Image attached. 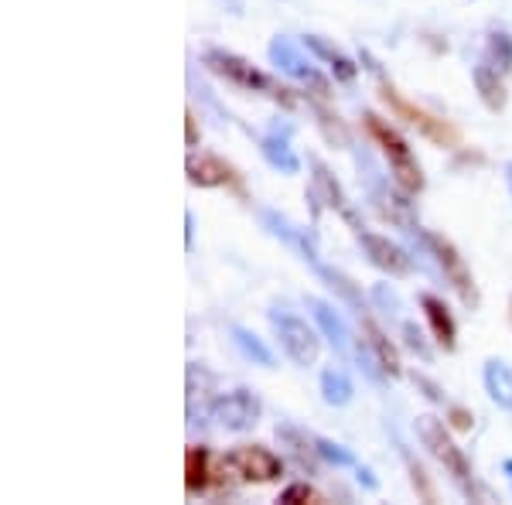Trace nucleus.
Returning a JSON list of instances; mask_svg holds the SVG:
<instances>
[{"mask_svg": "<svg viewBox=\"0 0 512 505\" xmlns=\"http://www.w3.org/2000/svg\"><path fill=\"white\" fill-rule=\"evenodd\" d=\"M359 59L366 62V69L373 72L376 82H379V96H383V103L390 106V110L396 113L400 120H407L410 127H417L420 134H424L427 140H434V144H441V147H458V130L451 127V123H444V120H437L431 117L427 110H420L417 103H410V99H403L400 96V89L393 86L390 79H386V72H383V65H379L373 55L362 48L359 52Z\"/></svg>", "mask_w": 512, "mask_h": 505, "instance_id": "obj_1", "label": "nucleus"}, {"mask_svg": "<svg viewBox=\"0 0 512 505\" xmlns=\"http://www.w3.org/2000/svg\"><path fill=\"white\" fill-rule=\"evenodd\" d=\"M362 123H366L369 137L379 144V151H383L396 185H400L407 195L424 192V171H420V164H417V157H414V151H410L407 140L396 134L383 117H376V113H362Z\"/></svg>", "mask_w": 512, "mask_h": 505, "instance_id": "obj_2", "label": "nucleus"}, {"mask_svg": "<svg viewBox=\"0 0 512 505\" xmlns=\"http://www.w3.org/2000/svg\"><path fill=\"white\" fill-rule=\"evenodd\" d=\"M414 430H417V441L424 444L427 451H431V458L454 478V485H458L465 495H475L472 465H468L465 451H461V447L451 441L444 420H437L434 413H420V417L414 420Z\"/></svg>", "mask_w": 512, "mask_h": 505, "instance_id": "obj_3", "label": "nucleus"}, {"mask_svg": "<svg viewBox=\"0 0 512 505\" xmlns=\"http://www.w3.org/2000/svg\"><path fill=\"white\" fill-rule=\"evenodd\" d=\"M202 62L209 65L216 76H222L226 82H233V86H239V89H246V93H263V96L277 99V103H284V106L294 103V96L287 93L284 86H277V82L270 79L267 72L256 69L250 59H243V55L226 52V48H205Z\"/></svg>", "mask_w": 512, "mask_h": 505, "instance_id": "obj_4", "label": "nucleus"}, {"mask_svg": "<svg viewBox=\"0 0 512 505\" xmlns=\"http://www.w3.org/2000/svg\"><path fill=\"white\" fill-rule=\"evenodd\" d=\"M417 239L427 246V253L434 256L437 270H441L444 280H448L454 291H458L461 301H465L468 308H478V304H482V297H478L475 277H472V270H468L465 256L454 250L451 239H444V236H437V233H427V229H417Z\"/></svg>", "mask_w": 512, "mask_h": 505, "instance_id": "obj_5", "label": "nucleus"}, {"mask_svg": "<svg viewBox=\"0 0 512 505\" xmlns=\"http://www.w3.org/2000/svg\"><path fill=\"white\" fill-rule=\"evenodd\" d=\"M267 318H270V325H274V335H277V342H280V349H284L287 359L301 369L315 366L318 352H321L318 331L311 328L304 318H297V314H291V311H280V308L270 311Z\"/></svg>", "mask_w": 512, "mask_h": 505, "instance_id": "obj_6", "label": "nucleus"}, {"mask_svg": "<svg viewBox=\"0 0 512 505\" xmlns=\"http://www.w3.org/2000/svg\"><path fill=\"white\" fill-rule=\"evenodd\" d=\"M270 62H274L284 76H291L294 82H301L304 89H311L315 96H321V99L332 96V79L321 76V72L315 69V62H311L291 38L277 35L274 41H270Z\"/></svg>", "mask_w": 512, "mask_h": 505, "instance_id": "obj_7", "label": "nucleus"}, {"mask_svg": "<svg viewBox=\"0 0 512 505\" xmlns=\"http://www.w3.org/2000/svg\"><path fill=\"white\" fill-rule=\"evenodd\" d=\"M222 468H229L239 482H253V485H267L277 482L284 475V461L277 458L270 447L263 444H239L222 458Z\"/></svg>", "mask_w": 512, "mask_h": 505, "instance_id": "obj_8", "label": "nucleus"}, {"mask_svg": "<svg viewBox=\"0 0 512 505\" xmlns=\"http://www.w3.org/2000/svg\"><path fill=\"white\" fill-rule=\"evenodd\" d=\"M260 413H263V403L253 389L239 386V389H229V393H219L212 400V410H209V420H216L222 430H233V434H243L260 424Z\"/></svg>", "mask_w": 512, "mask_h": 505, "instance_id": "obj_9", "label": "nucleus"}, {"mask_svg": "<svg viewBox=\"0 0 512 505\" xmlns=\"http://www.w3.org/2000/svg\"><path fill=\"white\" fill-rule=\"evenodd\" d=\"M352 233H355V243L362 246V253L369 256V263H373L376 270L390 273V277H407V273H414V260H410L403 246L390 243V239L379 233H369L366 226L352 229Z\"/></svg>", "mask_w": 512, "mask_h": 505, "instance_id": "obj_10", "label": "nucleus"}, {"mask_svg": "<svg viewBox=\"0 0 512 505\" xmlns=\"http://www.w3.org/2000/svg\"><path fill=\"white\" fill-rule=\"evenodd\" d=\"M308 308H311V318H315V325L321 328V335L332 342V349L342 355V359H349L355 338L349 335V328H345L342 314H338L328 301H321V297H308Z\"/></svg>", "mask_w": 512, "mask_h": 505, "instance_id": "obj_11", "label": "nucleus"}, {"mask_svg": "<svg viewBox=\"0 0 512 505\" xmlns=\"http://www.w3.org/2000/svg\"><path fill=\"white\" fill-rule=\"evenodd\" d=\"M308 161H311V171H315V195H321V202H325V205H332V209L342 212V219L349 222L352 229H359V226H362V222H359V215L352 212L349 198H345L342 185H338L335 175H332V171H328V164L321 161V157H315V154H311Z\"/></svg>", "mask_w": 512, "mask_h": 505, "instance_id": "obj_12", "label": "nucleus"}, {"mask_svg": "<svg viewBox=\"0 0 512 505\" xmlns=\"http://www.w3.org/2000/svg\"><path fill=\"white\" fill-rule=\"evenodd\" d=\"M188 181L198 188H222V185H239L236 171L229 168L216 154H192L188 157Z\"/></svg>", "mask_w": 512, "mask_h": 505, "instance_id": "obj_13", "label": "nucleus"}, {"mask_svg": "<svg viewBox=\"0 0 512 505\" xmlns=\"http://www.w3.org/2000/svg\"><path fill=\"white\" fill-rule=\"evenodd\" d=\"M212 386H216V376L198 362H188V424H202L209 417L212 400H216Z\"/></svg>", "mask_w": 512, "mask_h": 505, "instance_id": "obj_14", "label": "nucleus"}, {"mask_svg": "<svg viewBox=\"0 0 512 505\" xmlns=\"http://www.w3.org/2000/svg\"><path fill=\"white\" fill-rule=\"evenodd\" d=\"M359 318V328H362V335H366V342H369V349L376 352V359H379V366L386 369V376H400V352H396V345L390 342V335H386L383 328L373 321V308H366V311H359L355 314Z\"/></svg>", "mask_w": 512, "mask_h": 505, "instance_id": "obj_15", "label": "nucleus"}, {"mask_svg": "<svg viewBox=\"0 0 512 505\" xmlns=\"http://www.w3.org/2000/svg\"><path fill=\"white\" fill-rule=\"evenodd\" d=\"M304 48H308L318 62L328 65V72L335 76V82H345V86H349V82L359 79V65H355L345 52H338L332 41H325L321 35H304Z\"/></svg>", "mask_w": 512, "mask_h": 505, "instance_id": "obj_16", "label": "nucleus"}, {"mask_svg": "<svg viewBox=\"0 0 512 505\" xmlns=\"http://www.w3.org/2000/svg\"><path fill=\"white\" fill-rule=\"evenodd\" d=\"M420 308H424V318L434 331L437 345H444V352H454V345H458V325H454L448 304L434 294H420Z\"/></svg>", "mask_w": 512, "mask_h": 505, "instance_id": "obj_17", "label": "nucleus"}, {"mask_svg": "<svg viewBox=\"0 0 512 505\" xmlns=\"http://www.w3.org/2000/svg\"><path fill=\"white\" fill-rule=\"evenodd\" d=\"M260 154L280 175H297L301 171V161H297L291 140H287V134H280V130H270V134L260 137Z\"/></svg>", "mask_w": 512, "mask_h": 505, "instance_id": "obj_18", "label": "nucleus"}, {"mask_svg": "<svg viewBox=\"0 0 512 505\" xmlns=\"http://www.w3.org/2000/svg\"><path fill=\"white\" fill-rule=\"evenodd\" d=\"M472 79H475V89H478V96H482V103L489 106L492 113L506 110V82H502V72L495 69L489 59L475 65Z\"/></svg>", "mask_w": 512, "mask_h": 505, "instance_id": "obj_19", "label": "nucleus"}, {"mask_svg": "<svg viewBox=\"0 0 512 505\" xmlns=\"http://www.w3.org/2000/svg\"><path fill=\"white\" fill-rule=\"evenodd\" d=\"M485 393L492 396V403H499L502 410L512 413V366L506 359H489L482 369Z\"/></svg>", "mask_w": 512, "mask_h": 505, "instance_id": "obj_20", "label": "nucleus"}, {"mask_svg": "<svg viewBox=\"0 0 512 505\" xmlns=\"http://www.w3.org/2000/svg\"><path fill=\"white\" fill-rule=\"evenodd\" d=\"M311 270H315V273H318V277H321V280H325V284H328V287H332V291H335L338 297H342V301H345V304H349V308H352L355 314H359V311H366V308H369V304H366V301H362V291H359V287H355V284H352V280H349V277H345V273H342V270H335V267H325V263H321V260H311Z\"/></svg>", "mask_w": 512, "mask_h": 505, "instance_id": "obj_21", "label": "nucleus"}, {"mask_svg": "<svg viewBox=\"0 0 512 505\" xmlns=\"http://www.w3.org/2000/svg\"><path fill=\"white\" fill-rule=\"evenodd\" d=\"M209 461H212V454H209V447H202V444H192L185 451V488H188V495H198V492L209 488V475H212Z\"/></svg>", "mask_w": 512, "mask_h": 505, "instance_id": "obj_22", "label": "nucleus"}, {"mask_svg": "<svg viewBox=\"0 0 512 505\" xmlns=\"http://www.w3.org/2000/svg\"><path fill=\"white\" fill-rule=\"evenodd\" d=\"M229 335H233V345H236V349L243 352L250 362H256V366H263V369H274V366H277L274 352H270L267 345H263V338L256 335V331L243 328V325H233V328H229Z\"/></svg>", "mask_w": 512, "mask_h": 505, "instance_id": "obj_23", "label": "nucleus"}, {"mask_svg": "<svg viewBox=\"0 0 512 505\" xmlns=\"http://www.w3.org/2000/svg\"><path fill=\"white\" fill-rule=\"evenodd\" d=\"M352 396H355V389H352V379L345 376V369L328 366L321 372V400H325L328 407H349Z\"/></svg>", "mask_w": 512, "mask_h": 505, "instance_id": "obj_24", "label": "nucleus"}, {"mask_svg": "<svg viewBox=\"0 0 512 505\" xmlns=\"http://www.w3.org/2000/svg\"><path fill=\"white\" fill-rule=\"evenodd\" d=\"M277 437L291 447V454L301 461L304 468H315V458H318V447H315V437H308L301 427L294 424H277Z\"/></svg>", "mask_w": 512, "mask_h": 505, "instance_id": "obj_25", "label": "nucleus"}, {"mask_svg": "<svg viewBox=\"0 0 512 505\" xmlns=\"http://www.w3.org/2000/svg\"><path fill=\"white\" fill-rule=\"evenodd\" d=\"M485 59H489L502 76L512 72V35H506V31H492L489 45H485Z\"/></svg>", "mask_w": 512, "mask_h": 505, "instance_id": "obj_26", "label": "nucleus"}, {"mask_svg": "<svg viewBox=\"0 0 512 505\" xmlns=\"http://www.w3.org/2000/svg\"><path fill=\"white\" fill-rule=\"evenodd\" d=\"M315 447H318V458L321 461H328V465H335V468H352V471H359V458L349 451V447H342V444H335V441H328V437H315Z\"/></svg>", "mask_w": 512, "mask_h": 505, "instance_id": "obj_27", "label": "nucleus"}, {"mask_svg": "<svg viewBox=\"0 0 512 505\" xmlns=\"http://www.w3.org/2000/svg\"><path fill=\"white\" fill-rule=\"evenodd\" d=\"M280 502H284V505L321 502V492H318V488H311L308 482H294V485H287L284 492H280Z\"/></svg>", "mask_w": 512, "mask_h": 505, "instance_id": "obj_28", "label": "nucleus"}, {"mask_svg": "<svg viewBox=\"0 0 512 505\" xmlns=\"http://www.w3.org/2000/svg\"><path fill=\"white\" fill-rule=\"evenodd\" d=\"M403 342H407V349H414L424 362H431V359H434L431 345L424 342V335H420V328L414 325V321H403Z\"/></svg>", "mask_w": 512, "mask_h": 505, "instance_id": "obj_29", "label": "nucleus"}, {"mask_svg": "<svg viewBox=\"0 0 512 505\" xmlns=\"http://www.w3.org/2000/svg\"><path fill=\"white\" fill-rule=\"evenodd\" d=\"M400 454H403V461H407V468H410V478H414V485L420 488V495H424V499H434V488L427 485V475H424V468L417 465L414 458H410V451L407 447L400 444Z\"/></svg>", "mask_w": 512, "mask_h": 505, "instance_id": "obj_30", "label": "nucleus"}, {"mask_svg": "<svg viewBox=\"0 0 512 505\" xmlns=\"http://www.w3.org/2000/svg\"><path fill=\"white\" fill-rule=\"evenodd\" d=\"M318 110V106H315ZM318 123H321V130H325L328 137L338 140V144H349V134H345V127L338 123V117H332V113H325V110H318Z\"/></svg>", "mask_w": 512, "mask_h": 505, "instance_id": "obj_31", "label": "nucleus"}, {"mask_svg": "<svg viewBox=\"0 0 512 505\" xmlns=\"http://www.w3.org/2000/svg\"><path fill=\"white\" fill-rule=\"evenodd\" d=\"M410 379H414V383H417L420 389H424L427 400H434V403H448V400H444V393H441V386L431 383V379H427L424 372H414V376H410Z\"/></svg>", "mask_w": 512, "mask_h": 505, "instance_id": "obj_32", "label": "nucleus"}, {"mask_svg": "<svg viewBox=\"0 0 512 505\" xmlns=\"http://www.w3.org/2000/svg\"><path fill=\"white\" fill-rule=\"evenodd\" d=\"M373 301L383 304V311H400V301H396V294L393 291H386V284H376L373 287Z\"/></svg>", "mask_w": 512, "mask_h": 505, "instance_id": "obj_33", "label": "nucleus"}, {"mask_svg": "<svg viewBox=\"0 0 512 505\" xmlns=\"http://www.w3.org/2000/svg\"><path fill=\"white\" fill-rule=\"evenodd\" d=\"M451 420H454V427H458V430H472V413H468V410L454 407L451 410Z\"/></svg>", "mask_w": 512, "mask_h": 505, "instance_id": "obj_34", "label": "nucleus"}, {"mask_svg": "<svg viewBox=\"0 0 512 505\" xmlns=\"http://www.w3.org/2000/svg\"><path fill=\"white\" fill-rule=\"evenodd\" d=\"M185 130H188V147H195L198 144V123H195V113L192 110L185 113Z\"/></svg>", "mask_w": 512, "mask_h": 505, "instance_id": "obj_35", "label": "nucleus"}, {"mask_svg": "<svg viewBox=\"0 0 512 505\" xmlns=\"http://www.w3.org/2000/svg\"><path fill=\"white\" fill-rule=\"evenodd\" d=\"M195 246V215L185 212V250H192Z\"/></svg>", "mask_w": 512, "mask_h": 505, "instance_id": "obj_36", "label": "nucleus"}, {"mask_svg": "<svg viewBox=\"0 0 512 505\" xmlns=\"http://www.w3.org/2000/svg\"><path fill=\"white\" fill-rule=\"evenodd\" d=\"M222 7H226L229 14H236V18H243V0H219Z\"/></svg>", "mask_w": 512, "mask_h": 505, "instance_id": "obj_37", "label": "nucleus"}, {"mask_svg": "<svg viewBox=\"0 0 512 505\" xmlns=\"http://www.w3.org/2000/svg\"><path fill=\"white\" fill-rule=\"evenodd\" d=\"M502 475H506V478H509V485H512V458L502 461Z\"/></svg>", "mask_w": 512, "mask_h": 505, "instance_id": "obj_38", "label": "nucleus"}, {"mask_svg": "<svg viewBox=\"0 0 512 505\" xmlns=\"http://www.w3.org/2000/svg\"><path fill=\"white\" fill-rule=\"evenodd\" d=\"M506 185H509V192H512V161L506 164Z\"/></svg>", "mask_w": 512, "mask_h": 505, "instance_id": "obj_39", "label": "nucleus"}]
</instances>
